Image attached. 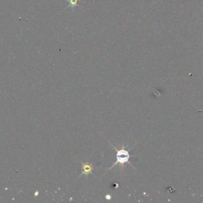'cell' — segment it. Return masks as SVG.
I'll return each instance as SVG.
<instances>
[{
	"label": "cell",
	"instance_id": "cell-1",
	"mask_svg": "<svg viewBox=\"0 0 203 203\" xmlns=\"http://www.w3.org/2000/svg\"><path fill=\"white\" fill-rule=\"evenodd\" d=\"M115 149H116L117 151V156H116L117 160L116 162L114 163V165L111 167H114L117 163H119V164H125V163H128L129 159H130V155H129L128 152L127 151V150H125L124 147H122L121 150H118L117 148H115ZM111 167H110V168H111Z\"/></svg>",
	"mask_w": 203,
	"mask_h": 203
},
{
	"label": "cell",
	"instance_id": "cell-2",
	"mask_svg": "<svg viewBox=\"0 0 203 203\" xmlns=\"http://www.w3.org/2000/svg\"><path fill=\"white\" fill-rule=\"evenodd\" d=\"M91 171H92V167L90 164H88V163H83V172H82L80 176H81L82 175H88V174L90 173Z\"/></svg>",
	"mask_w": 203,
	"mask_h": 203
},
{
	"label": "cell",
	"instance_id": "cell-3",
	"mask_svg": "<svg viewBox=\"0 0 203 203\" xmlns=\"http://www.w3.org/2000/svg\"><path fill=\"white\" fill-rule=\"evenodd\" d=\"M68 7H71V8H75L79 5V0H68Z\"/></svg>",
	"mask_w": 203,
	"mask_h": 203
}]
</instances>
